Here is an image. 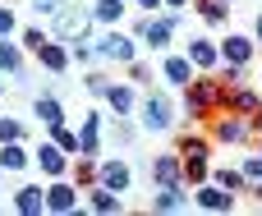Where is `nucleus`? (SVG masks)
<instances>
[{"label": "nucleus", "mask_w": 262, "mask_h": 216, "mask_svg": "<svg viewBox=\"0 0 262 216\" xmlns=\"http://www.w3.org/2000/svg\"><path fill=\"white\" fill-rule=\"evenodd\" d=\"M249 138H253V129H249V120H244V115H235V111H216V115H212V143L244 147Z\"/></svg>", "instance_id": "5"}, {"label": "nucleus", "mask_w": 262, "mask_h": 216, "mask_svg": "<svg viewBox=\"0 0 262 216\" xmlns=\"http://www.w3.org/2000/svg\"><path fill=\"white\" fill-rule=\"evenodd\" d=\"M166 5H170V9H184V5H193V0H166Z\"/></svg>", "instance_id": "41"}, {"label": "nucleus", "mask_w": 262, "mask_h": 216, "mask_svg": "<svg viewBox=\"0 0 262 216\" xmlns=\"http://www.w3.org/2000/svg\"><path fill=\"white\" fill-rule=\"evenodd\" d=\"M23 46H28V51H41V46H46V32H41V28H23Z\"/></svg>", "instance_id": "34"}, {"label": "nucleus", "mask_w": 262, "mask_h": 216, "mask_svg": "<svg viewBox=\"0 0 262 216\" xmlns=\"http://www.w3.org/2000/svg\"><path fill=\"white\" fill-rule=\"evenodd\" d=\"M253 193H258V203H262V184H253Z\"/></svg>", "instance_id": "42"}, {"label": "nucleus", "mask_w": 262, "mask_h": 216, "mask_svg": "<svg viewBox=\"0 0 262 216\" xmlns=\"http://www.w3.org/2000/svg\"><path fill=\"white\" fill-rule=\"evenodd\" d=\"M258 106H262V97L249 83H235V88H226V97H221V111H235V115H244V120H249Z\"/></svg>", "instance_id": "11"}, {"label": "nucleus", "mask_w": 262, "mask_h": 216, "mask_svg": "<svg viewBox=\"0 0 262 216\" xmlns=\"http://www.w3.org/2000/svg\"><path fill=\"white\" fill-rule=\"evenodd\" d=\"M9 138H23V124L14 115H0V143H9Z\"/></svg>", "instance_id": "33"}, {"label": "nucleus", "mask_w": 262, "mask_h": 216, "mask_svg": "<svg viewBox=\"0 0 262 216\" xmlns=\"http://www.w3.org/2000/svg\"><path fill=\"white\" fill-rule=\"evenodd\" d=\"M175 28H180V9H170L166 18H138V23H134V37H138V41H147L152 51H161V55H166V46H170Z\"/></svg>", "instance_id": "4"}, {"label": "nucleus", "mask_w": 262, "mask_h": 216, "mask_svg": "<svg viewBox=\"0 0 262 216\" xmlns=\"http://www.w3.org/2000/svg\"><path fill=\"white\" fill-rule=\"evenodd\" d=\"M221 97H226V83L216 78V74H193L189 83H184V115L189 120H212L216 111H221Z\"/></svg>", "instance_id": "1"}, {"label": "nucleus", "mask_w": 262, "mask_h": 216, "mask_svg": "<svg viewBox=\"0 0 262 216\" xmlns=\"http://www.w3.org/2000/svg\"><path fill=\"white\" fill-rule=\"evenodd\" d=\"M184 184H157V198H152V212H184L189 198L180 193Z\"/></svg>", "instance_id": "18"}, {"label": "nucleus", "mask_w": 262, "mask_h": 216, "mask_svg": "<svg viewBox=\"0 0 262 216\" xmlns=\"http://www.w3.org/2000/svg\"><path fill=\"white\" fill-rule=\"evenodd\" d=\"M41 198H46V212H60V216H74L78 212V184L74 180H55L51 189H41Z\"/></svg>", "instance_id": "6"}, {"label": "nucleus", "mask_w": 262, "mask_h": 216, "mask_svg": "<svg viewBox=\"0 0 262 216\" xmlns=\"http://www.w3.org/2000/svg\"><path fill=\"white\" fill-rule=\"evenodd\" d=\"M0 37H14V9L0 0Z\"/></svg>", "instance_id": "37"}, {"label": "nucleus", "mask_w": 262, "mask_h": 216, "mask_svg": "<svg viewBox=\"0 0 262 216\" xmlns=\"http://www.w3.org/2000/svg\"><path fill=\"white\" fill-rule=\"evenodd\" d=\"M230 5H235V0H230Z\"/></svg>", "instance_id": "46"}, {"label": "nucleus", "mask_w": 262, "mask_h": 216, "mask_svg": "<svg viewBox=\"0 0 262 216\" xmlns=\"http://www.w3.org/2000/svg\"><path fill=\"white\" fill-rule=\"evenodd\" d=\"M258 157H262V147H258Z\"/></svg>", "instance_id": "45"}, {"label": "nucleus", "mask_w": 262, "mask_h": 216, "mask_svg": "<svg viewBox=\"0 0 262 216\" xmlns=\"http://www.w3.org/2000/svg\"><path fill=\"white\" fill-rule=\"evenodd\" d=\"M14 212H23V216L46 212V198H41V189H37V184H23V189L14 193Z\"/></svg>", "instance_id": "22"}, {"label": "nucleus", "mask_w": 262, "mask_h": 216, "mask_svg": "<svg viewBox=\"0 0 262 216\" xmlns=\"http://www.w3.org/2000/svg\"><path fill=\"white\" fill-rule=\"evenodd\" d=\"M152 180H157V184H184L180 152H157V157H152Z\"/></svg>", "instance_id": "15"}, {"label": "nucleus", "mask_w": 262, "mask_h": 216, "mask_svg": "<svg viewBox=\"0 0 262 216\" xmlns=\"http://www.w3.org/2000/svg\"><path fill=\"white\" fill-rule=\"evenodd\" d=\"M161 74H166V83L184 88L193 78V64H189V55H161Z\"/></svg>", "instance_id": "19"}, {"label": "nucleus", "mask_w": 262, "mask_h": 216, "mask_svg": "<svg viewBox=\"0 0 262 216\" xmlns=\"http://www.w3.org/2000/svg\"><path fill=\"white\" fill-rule=\"evenodd\" d=\"M97 55L129 64V60H138V37H129V32H106V37L97 41Z\"/></svg>", "instance_id": "7"}, {"label": "nucleus", "mask_w": 262, "mask_h": 216, "mask_svg": "<svg viewBox=\"0 0 262 216\" xmlns=\"http://www.w3.org/2000/svg\"><path fill=\"white\" fill-rule=\"evenodd\" d=\"M258 83H262V74H258Z\"/></svg>", "instance_id": "44"}, {"label": "nucleus", "mask_w": 262, "mask_h": 216, "mask_svg": "<svg viewBox=\"0 0 262 216\" xmlns=\"http://www.w3.org/2000/svg\"><path fill=\"white\" fill-rule=\"evenodd\" d=\"M92 18L97 23H120L124 18V0H92Z\"/></svg>", "instance_id": "26"}, {"label": "nucleus", "mask_w": 262, "mask_h": 216, "mask_svg": "<svg viewBox=\"0 0 262 216\" xmlns=\"http://www.w3.org/2000/svg\"><path fill=\"white\" fill-rule=\"evenodd\" d=\"M106 106H111L115 115H129V111L138 106V97H134L129 83H115V78H111V88H106Z\"/></svg>", "instance_id": "20"}, {"label": "nucleus", "mask_w": 262, "mask_h": 216, "mask_svg": "<svg viewBox=\"0 0 262 216\" xmlns=\"http://www.w3.org/2000/svg\"><path fill=\"white\" fill-rule=\"evenodd\" d=\"M244 180L249 184H262V157H249L244 161Z\"/></svg>", "instance_id": "36"}, {"label": "nucleus", "mask_w": 262, "mask_h": 216, "mask_svg": "<svg viewBox=\"0 0 262 216\" xmlns=\"http://www.w3.org/2000/svg\"><path fill=\"white\" fill-rule=\"evenodd\" d=\"M97 184H106V189H115V193H129V189H134V170H129V161H120V157L101 161V166H97Z\"/></svg>", "instance_id": "10"}, {"label": "nucleus", "mask_w": 262, "mask_h": 216, "mask_svg": "<svg viewBox=\"0 0 262 216\" xmlns=\"http://www.w3.org/2000/svg\"><path fill=\"white\" fill-rule=\"evenodd\" d=\"M74 184H78V189H92V184H97V166H92V161H78V166H74Z\"/></svg>", "instance_id": "31"}, {"label": "nucleus", "mask_w": 262, "mask_h": 216, "mask_svg": "<svg viewBox=\"0 0 262 216\" xmlns=\"http://www.w3.org/2000/svg\"><path fill=\"white\" fill-rule=\"evenodd\" d=\"M253 41H258V51H262V14H258V23H253Z\"/></svg>", "instance_id": "40"}, {"label": "nucleus", "mask_w": 262, "mask_h": 216, "mask_svg": "<svg viewBox=\"0 0 262 216\" xmlns=\"http://www.w3.org/2000/svg\"><path fill=\"white\" fill-rule=\"evenodd\" d=\"M249 129H253V134H262V106L253 111V115H249Z\"/></svg>", "instance_id": "39"}, {"label": "nucleus", "mask_w": 262, "mask_h": 216, "mask_svg": "<svg viewBox=\"0 0 262 216\" xmlns=\"http://www.w3.org/2000/svg\"><path fill=\"white\" fill-rule=\"evenodd\" d=\"M198 14H203V23H226L230 18V0H198Z\"/></svg>", "instance_id": "27"}, {"label": "nucleus", "mask_w": 262, "mask_h": 216, "mask_svg": "<svg viewBox=\"0 0 262 216\" xmlns=\"http://www.w3.org/2000/svg\"><path fill=\"white\" fill-rule=\"evenodd\" d=\"M198 193H193V203L203 207V212H235V193L230 189H221L216 180H203V184H193Z\"/></svg>", "instance_id": "9"}, {"label": "nucleus", "mask_w": 262, "mask_h": 216, "mask_svg": "<svg viewBox=\"0 0 262 216\" xmlns=\"http://www.w3.org/2000/svg\"><path fill=\"white\" fill-rule=\"evenodd\" d=\"M216 184H221V189H230V193H244V189H253V184L244 180V170H235V166H230V170H216Z\"/></svg>", "instance_id": "28"}, {"label": "nucleus", "mask_w": 262, "mask_h": 216, "mask_svg": "<svg viewBox=\"0 0 262 216\" xmlns=\"http://www.w3.org/2000/svg\"><path fill=\"white\" fill-rule=\"evenodd\" d=\"M51 143H60L64 152H78V134H69L64 124H55V129H51Z\"/></svg>", "instance_id": "32"}, {"label": "nucleus", "mask_w": 262, "mask_h": 216, "mask_svg": "<svg viewBox=\"0 0 262 216\" xmlns=\"http://www.w3.org/2000/svg\"><path fill=\"white\" fill-rule=\"evenodd\" d=\"M129 78H134V83H152V69L138 64V60H129Z\"/></svg>", "instance_id": "38"}, {"label": "nucleus", "mask_w": 262, "mask_h": 216, "mask_svg": "<svg viewBox=\"0 0 262 216\" xmlns=\"http://www.w3.org/2000/svg\"><path fill=\"white\" fill-rule=\"evenodd\" d=\"M64 5H69V0H32V9H37V14H46V18H55Z\"/></svg>", "instance_id": "35"}, {"label": "nucleus", "mask_w": 262, "mask_h": 216, "mask_svg": "<svg viewBox=\"0 0 262 216\" xmlns=\"http://www.w3.org/2000/svg\"><path fill=\"white\" fill-rule=\"evenodd\" d=\"M0 97H5V83H0Z\"/></svg>", "instance_id": "43"}, {"label": "nucleus", "mask_w": 262, "mask_h": 216, "mask_svg": "<svg viewBox=\"0 0 262 216\" xmlns=\"http://www.w3.org/2000/svg\"><path fill=\"white\" fill-rule=\"evenodd\" d=\"M88 207H92V212H101V216H111V212H120V207H124V198H120L115 189H106V184H92Z\"/></svg>", "instance_id": "21"}, {"label": "nucleus", "mask_w": 262, "mask_h": 216, "mask_svg": "<svg viewBox=\"0 0 262 216\" xmlns=\"http://www.w3.org/2000/svg\"><path fill=\"white\" fill-rule=\"evenodd\" d=\"M32 111H37V120H41L46 129H55V124H64V106H60L55 97H37V101H32Z\"/></svg>", "instance_id": "23"}, {"label": "nucleus", "mask_w": 262, "mask_h": 216, "mask_svg": "<svg viewBox=\"0 0 262 216\" xmlns=\"http://www.w3.org/2000/svg\"><path fill=\"white\" fill-rule=\"evenodd\" d=\"M101 111H88V120H83V129H78V152L83 157H97L101 152Z\"/></svg>", "instance_id": "16"}, {"label": "nucleus", "mask_w": 262, "mask_h": 216, "mask_svg": "<svg viewBox=\"0 0 262 216\" xmlns=\"http://www.w3.org/2000/svg\"><path fill=\"white\" fill-rule=\"evenodd\" d=\"M88 32H92V9L88 5H64L51 18V37H60V41H83Z\"/></svg>", "instance_id": "3"}, {"label": "nucleus", "mask_w": 262, "mask_h": 216, "mask_svg": "<svg viewBox=\"0 0 262 216\" xmlns=\"http://www.w3.org/2000/svg\"><path fill=\"white\" fill-rule=\"evenodd\" d=\"M180 166H184V184H203L212 175V138L180 134Z\"/></svg>", "instance_id": "2"}, {"label": "nucleus", "mask_w": 262, "mask_h": 216, "mask_svg": "<svg viewBox=\"0 0 262 216\" xmlns=\"http://www.w3.org/2000/svg\"><path fill=\"white\" fill-rule=\"evenodd\" d=\"M216 51H221V60H226V64H249V60H253V51H258V41H253V37H244V32H230L226 41H216Z\"/></svg>", "instance_id": "12"}, {"label": "nucleus", "mask_w": 262, "mask_h": 216, "mask_svg": "<svg viewBox=\"0 0 262 216\" xmlns=\"http://www.w3.org/2000/svg\"><path fill=\"white\" fill-rule=\"evenodd\" d=\"M143 124H147L152 134H166V129H175V106H170L161 92L143 97Z\"/></svg>", "instance_id": "8"}, {"label": "nucleus", "mask_w": 262, "mask_h": 216, "mask_svg": "<svg viewBox=\"0 0 262 216\" xmlns=\"http://www.w3.org/2000/svg\"><path fill=\"white\" fill-rule=\"evenodd\" d=\"M0 74H23V51L9 37H0Z\"/></svg>", "instance_id": "25"}, {"label": "nucleus", "mask_w": 262, "mask_h": 216, "mask_svg": "<svg viewBox=\"0 0 262 216\" xmlns=\"http://www.w3.org/2000/svg\"><path fill=\"white\" fill-rule=\"evenodd\" d=\"M37 60H41V69H51V74H64V69H69V51H64L60 37H55V41L46 37V46L37 51Z\"/></svg>", "instance_id": "17"}, {"label": "nucleus", "mask_w": 262, "mask_h": 216, "mask_svg": "<svg viewBox=\"0 0 262 216\" xmlns=\"http://www.w3.org/2000/svg\"><path fill=\"white\" fill-rule=\"evenodd\" d=\"M189 64H193V69H203V74H212V69L221 64L216 41H212V37H193V41H189Z\"/></svg>", "instance_id": "13"}, {"label": "nucleus", "mask_w": 262, "mask_h": 216, "mask_svg": "<svg viewBox=\"0 0 262 216\" xmlns=\"http://www.w3.org/2000/svg\"><path fill=\"white\" fill-rule=\"evenodd\" d=\"M83 88H88L92 97H106V88H111V78H106V74H97V69H88V74H83Z\"/></svg>", "instance_id": "30"}, {"label": "nucleus", "mask_w": 262, "mask_h": 216, "mask_svg": "<svg viewBox=\"0 0 262 216\" xmlns=\"http://www.w3.org/2000/svg\"><path fill=\"white\" fill-rule=\"evenodd\" d=\"M37 166H41V170H46L51 180H60V175L69 170V152H64L60 143H51V138H46V143L37 147Z\"/></svg>", "instance_id": "14"}, {"label": "nucleus", "mask_w": 262, "mask_h": 216, "mask_svg": "<svg viewBox=\"0 0 262 216\" xmlns=\"http://www.w3.org/2000/svg\"><path fill=\"white\" fill-rule=\"evenodd\" d=\"M23 166H28L23 138H9V143H0V170H23Z\"/></svg>", "instance_id": "24"}, {"label": "nucleus", "mask_w": 262, "mask_h": 216, "mask_svg": "<svg viewBox=\"0 0 262 216\" xmlns=\"http://www.w3.org/2000/svg\"><path fill=\"white\" fill-rule=\"evenodd\" d=\"M69 60L92 64V60H97V46H88V37H83V41H69Z\"/></svg>", "instance_id": "29"}]
</instances>
